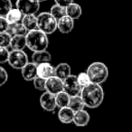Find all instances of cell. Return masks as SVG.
I'll return each mask as SVG.
<instances>
[{"instance_id":"obj_29","label":"cell","mask_w":132,"mask_h":132,"mask_svg":"<svg viewBox=\"0 0 132 132\" xmlns=\"http://www.w3.org/2000/svg\"><path fill=\"white\" fill-rule=\"evenodd\" d=\"M10 52L7 50V48L0 47V63H5L8 62Z\"/></svg>"},{"instance_id":"obj_33","label":"cell","mask_w":132,"mask_h":132,"mask_svg":"<svg viewBox=\"0 0 132 132\" xmlns=\"http://www.w3.org/2000/svg\"><path fill=\"white\" fill-rule=\"evenodd\" d=\"M38 1H39V2H44V1H46V0H38Z\"/></svg>"},{"instance_id":"obj_9","label":"cell","mask_w":132,"mask_h":132,"mask_svg":"<svg viewBox=\"0 0 132 132\" xmlns=\"http://www.w3.org/2000/svg\"><path fill=\"white\" fill-rule=\"evenodd\" d=\"M40 104L41 107L45 111H54L55 109L57 108L55 95H53V94L49 93L47 92H44L40 97Z\"/></svg>"},{"instance_id":"obj_1","label":"cell","mask_w":132,"mask_h":132,"mask_svg":"<svg viewBox=\"0 0 132 132\" xmlns=\"http://www.w3.org/2000/svg\"><path fill=\"white\" fill-rule=\"evenodd\" d=\"M80 96L82 99L85 107L96 109L101 106L104 101V90L101 85L90 83L81 89Z\"/></svg>"},{"instance_id":"obj_11","label":"cell","mask_w":132,"mask_h":132,"mask_svg":"<svg viewBox=\"0 0 132 132\" xmlns=\"http://www.w3.org/2000/svg\"><path fill=\"white\" fill-rule=\"evenodd\" d=\"M21 74L23 76V79L26 81H34L37 77V64L33 62H28L21 70Z\"/></svg>"},{"instance_id":"obj_14","label":"cell","mask_w":132,"mask_h":132,"mask_svg":"<svg viewBox=\"0 0 132 132\" xmlns=\"http://www.w3.org/2000/svg\"><path fill=\"white\" fill-rule=\"evenodd\" d=\"M72 69L71 66L66 62H61L56 67H54V76L58 77L61 80H65L70 75H72Z\"/></svg>"},{"instance_id":"obj_31","label":"cell","mask_w":132,"mask_h":132,"mask_svg":"<svg viewBox=\"0 0 132 132\" xmlns=\"http://www.w3.org/2000/svg\"><path fill=\"white\" fill-rule=\"evenodd\" d=\"M8 22L6 21V17L0 16V33H5L8 28Z\"/></svg>"},{"instance_id":"obj_12","label":"cell","mask_w":132,"mask_h":132,"mask_svg":"<svg viewBox=\"0 0 132 132\" xmlns=\"http://www.w3.org/2000/svg\"><path fill=\"white\" fill-rule=\"evenodd\" d=\"M37 76L45 80L52 76H54V67L50 62L38 64L37 65Z\"/></svg>"},{"instance_id":"obj_17","label":"cell","mask_w":132,"mask_h":132,"mask_svg":"<svg viewBox=\"0 0 132 132\" xmlns=\"http://www.w3.org/2000/svg\"><path fill=\"white\" fill-rule=\"evenodd\" d=\"M52 59L51 53L48 51H41V52H35L32 55V62H35V64H41L44 62H50Z\"/></svg>"},{"instance_id":"obj_25","label":"cell","mask_w":132,"mask_h":132,"mask_svg":"<svg viewBox=\"0 0 132 132\" xmlns=\"http://www.w3.org/2000/svg\"><path fill=\"white\" fill-rule=\"evenodd\" d=\"M13 8L11 0H0V16L6 17L8 12Z\"/></svg>"},{"instance_id":"obj_32","label":"cell","mask_w":132,"mask_h":132,"mask_svg":"<svg viewBox=\"0 0 132 132\" xmlns=\"http://www.w3.org/2000/svg\"><path fill=\"white\" fill-rule=\"evenodd\" d=\"M55 4L58 6H63V7H67L68 6H70L71 4L73 3L74 0H54Z\"/></svg>"},{"instance_id":"obj_13","label":"cell","mask_w":132,"mask_h":132,"mask_svg":"<svg viewBox=\"0 0 132 132\" xmlns=\"http://www.w3.org/2000/svg\"><path fill=\"white\" fill-rule=\"evenodd\" d=\"M75 112L69 107H65V108H62L59 110L58 111V119L63 124H70V123L73 122V118Z\"/></svg>"},{"instance_id":"obj_15","label":"cell","mask_w":132,"mask_h":132,"mask_svg":"<svg viewBox=\"0 0 132 132\" xmlns=\"http://www.w3.org/2000/svg\"><path fill=\"white\" fill-rule=\"evenodd\" d=\"M6 33L11 37L15 35H26L28 33L27 29L22 24V21L18 23H14V24H8V28L6 30Z\"/></svg>"},{"instance_id":"obj_20","label":"cell","mask_w":132,"mask_h":132,"mask_svg":"<svg viewBox=\"0 0 132 132\" xmlns=\"http://www.w3.org/2000/svg\"><path fill=\"white\" fill-rule=\"evenodd\" d=\"M22 24L27 29L28 32L38 29V26H37V16H35V15H24V17L22 19Z\"/></svg>"},{"instance_id":"obj_2","label":"cell","mask_w":132,"mask_h":132,"mask_svg":"<svg viewBox=\"0 0 132 132\" xmlns=\"http://www.w3.org/2000/svg\"><path fill=\"white\" fill-rule=\"evenodd\" d=\"M26 46L34 53L41 52L47 50L49 45L47 35L43 33L39 29L30 31L26 35Z\"/></svg>"},{"instance_id":"obj_21","label":"cell","mask_w":132,"mask_h":132,"mask_svg":"<svg viewBox=\"0 0 132 132\" xmlns=\"http://www.w3.org/2000/svg\"><path fill=\"white\" fill-rule=\"evenodd\" d=\"M24 17V15L20 12V10L17 8H12L8 14L6 15V19L8 24H14V23L21 22Z\"/></svg>"},{"instance_id":"obj_26","label":"cell","mask_w":132,"mask_h":132,"mask_svg":"<svg viewBox=\"0 0 132 132\" xmlns=\"http://www.w3.org/2000/svg\"><path fill=\"white\" fill-rule=\"evenodd\" d=\"M11 39L12 37L6 32L0 33V47H5V48L9 47Z\"/></svg>"},{"instance_id":"obj_24","label":"cell","mask_w":132,"mask_h":132,"mask_svg":"<svg viewBox=\"0 0 132 132\" xmlns=\"http://www.w3.org/2000/svg\"><path fill=\"white\" fill-rule=\"evenodd\" d=\"M50 13H51V15L56 19V21H59L61 18H62L63 16L67 15H66V7L58 6V5H56V4L51 7Z\"/></svg>"},{"instance_id":"obj_18","label":"cell","mask_w":132,"mask_h":132,"mask_svg":"<svg viewBox=\"0 0 132 132\" xmlns=\"http://www.w3.org/2000/svg\"><path fill=\"white\" fill-rule=\"evenodd\" d=\"M9 47L12 50H24L26 47V35H15L13 36L10 42Z\"/></svg>"},{"instance_id":"obj_28","label":"cell","mask_w":132,"mask_h":132,"mask_svg":"<svg viewBox=\"0 0 132 132\" xmlns=\"http://www.w3.org/2000/svg\"><path fill=\"white\" fill-rule=\"evenodd\" d=\"M33 81H34V86H35V88L36 90H45V82H46L45 79H43V78L37 76Z\"/></svg>"},{"instance_id":"obj_3","label":"cell","mask_w":132,"mask_h":132,"mask_svg":"<svg viewBox=\"0 0 132 132\" xmlns=\"http://www.w3.org/2000/svg\"><path fill=\"white\" fill-rule=\"evenodd\" d=\"M86 73L90 78V82L99 85L105 82L109 77L108 67L101 62H95L90 63L87 68Z\"/></svg>"},{"instance_id":"obj_30","label":"cell","mask_w":132,"mask_h":132,"mask_svg":"<svg viewBox=\"0 0 132 132\" xmlns=\"http://www.w3.org/2000/svg\"><path fill=\"white\" fill-rule=\"evenodd\" d=\"M7 80H8L7 72L3 67L0 66V87L3 86L7 81Z\"/></svg>"},{"instance_id":"obj_10","label":"cell","mask_w":132,"mask_h":132,"mask_svg":"<svg viewBox=\"0 0 132 132\" xmlns=\"http://www.w3.org/2000/svg\"><path fill=\"white\" fill-rule=\"evenodd\" d=\"M74 28V20L68 15H65L57 21V29L62 34H69Z\"/></svg>"},{"instance_id":"obj_19","label":"cell","mask_w":132,"mask_h":132,"mask_svg":"<svg viewBox=\"0 0 132 132\" xmlns=\"http://www.w3.org/2000/svg\"><path fill=\"white\" fill-rule=\"evenodd\" d=\"M81 14H82V9H81V6L77 3H72L70 6L66 7V15L72 18L73 20L79 19L81 17Z\"/></svg>"},{"instance_id":"obj_16","label":"cell","mask_w":132,"mask_h":132,"mask_svg":"<svg viewBox=\"0 0 132 132\" xmlns=\"http://www.w3.org/2000/svg\"><path fill=\"white\" fill-rule=\"evenodd\" d=\"M90 116L88 113V111L82 110L80 111L75 112L73 118V123L77 127H85L90 122Z\"/></svg>"},{"instance_id":"obj_22","label":"cell","mask_w":132,"mask_h":132,"mask_svg":"<svg viewBox=\"0 0 132 132\" xmlns=\"http://www.w3.org/2000/svg\"><path fill=\"white\" fill-rule=\"evenodd\" d=\"M85 104L83 102L81 96H75V97H71L70 103H69V108H71L74 112L80 111V110H84Z\"/></svg>"},{"instance_id":"obj_5","label":"cell","mask_w":132,"mask_h":132,"mask_svg":"<svg viewBox=\"0 0 132 132\" xmlns=\"http://www.w3.org/2000/svg\"><path fill=\"white\" fill-rule=\"evenodd\" d=\"M28 62V56L24 50H12L10 52L8 63L14 69L22 70Z\"/></svg>"},{"instance_id":"obj_4","label":"cell","mask_w":132,"mask_h":132,"mask_svg":"<svg viewBox=\"0 0 132 132\" xmlns=\"http://www.w3.org/2000/svg\"><path fill=\"white\" fill-rule=\"evenodd\" d=\"M37 26L45 35H52L57 29V21L50 12H43L37 15Z\"/></svg>"},{"instance_id":"obj_7","label":"cell","mask_w":132,"mask_h":132,"mask_svg":"<svg viewBox=\"0 0 132 132\" xmlns=\"http://www.w3.org/2000/svg\"><path fill=\"white\" fill-rule=\"evenodd\" d=\"M81 87L78 82L76 75H70L63 80V92H66L70 97L80 96L81 92Z\"/></svg>"},{"instance_id":"obj_23","label":"cell","mask_w":132,"mask_h":132,"mask_svg":"<svg viewBox=\"0 0 132 132\" xmlns=\"http://www.w3.org/2000/svg\"><path fill=\"white\" fill-rule=\"evenodd\" d=\"M71 97L64 92H60L59 94L55 95V100H56V105L58 108H65V107H69V103H70Z\"/></svg>"},{"instance_id":"obj_27","label":"cell","mask_w":132,"mask_h":132,"mask_svg":"<svg viewBox=\"0 0 132 132\" xmlns=\"http://www.w3.org/2000/svg\"><path fill=\"white\" fill-rule=\"evenodd\" d=\"M77 79H78V82L81 85V88H83V87L87 86V85H89L90 83H92L90 81V78H89L88 74H87L86 72H81V73H79L77 75Z\"/></svg>"},{"instance_id":"obj_6","label":"cell","mask_w":132,"mask_h":132,"mask_svg":"<svg viewBox=\"0 0 132 132\" xmlns=\"http://www.w3.org/2000/svg\"><path fill=\"white\" fill-rule=\"evenodd\" d=\"M16 8L24 15H35L40 9V2L38 0H17Z\"/></svg>"},{"instance_id":"obj_8","label":"cell","mask_w":132,"mask_h":132,"mask_svg":"<svg viewBox=\"0 0 132 132\" xmlns=\"http://www.w3.org/2000/svg\"><path fill=\"white\" fill-rule=\"evenodd\" d=\"M45 92L53 95H57L60 92H63V81L56 76H52L46 79Z\"/></svg>"}]
</instances>
